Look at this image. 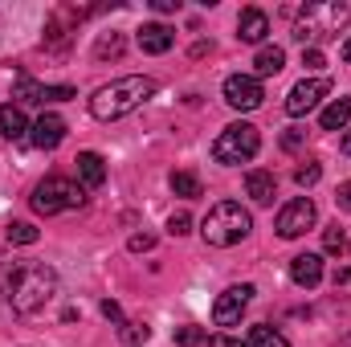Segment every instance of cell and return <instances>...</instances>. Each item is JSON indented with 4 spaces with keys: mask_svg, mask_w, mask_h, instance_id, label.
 I'll return each mask as SVG.
<instances>
[{
    "mask_svg": "<svg viewBox=\"0 0 351 347\" xmlns=\"http://www.w3.org/2000/svg\"><path fill=\"white\" fill-rule=\"evenodd\" d=\"M302 139H306V131H286V135H282V147H286V152H298Z\"/></svg>",
    "mask_w": 351,
    "mask_h": 347,
    "instance_id": "cell-32",
    "label": "cell"
},
{
    "mask_svg": "<svg viewBox=\"0 0 351 347\" xmlns=\"http://www.w3.org/2000/svg\"><path fill=\"white\" fill-rule=\"evenodd\" d=\"M294 180H298V188H315V184L323 180V168H319V164H302V168L294 172Z\"/></svg>",
    "mask_w": 351,
    "mask_h": 347,
    "instance_id": "cell-27",
    "label": "cell"
},
{
    "mask_svg": "<svg viewBox=\"0 0 351 347\" xmlns=\"http://www.w3.org/2000/svg\"><path fill=\"white\" fill-rule=\"evenodd\" d=\"M282 66H286V53H282L278 45H265L262 53L254 58V70H258V78H274V74H282Z\"/></svg>",
    "mask_w": 351,
    "mask_h": 347,
    "instance_id": "cell-20",
    "label": "cell"
},
{
    "mask_svg": "<svg viewBox=\"0 0 351 347\" xmlns=\"http://www.w3.org/2000/svg\"><path fill=\"white\" fill-rule=\"evenodd\" d=\"M250 298H254V286H250V282L229 286V290L213 302V323H217V327H237L241 315H245V307H250Z\"/></svg>",
    "mask_w": 351,
    "mask_h": 347,
    "instance_id": "cell-8",
    "label": "cell"
},
{
    "mask_svg": "<svg viewBox=\"0 0 351 347\" xmlns=\"http://www.w3.org/2000/svg\"><path fill=\"white\" fill-rule=\"evenodd\" d=\"M290 282L302 286V290H315L323 282V258L319 254H298L290 258Z\"/></svg>",
    "mask_w": 351,
    "mask_h": 347,
    "instance_id": "cell-13",
    "label": "cell"
},
{
    "mask_svg": "<svg viewBox=\"0 0 351 347\" xmlns=\"http://www.w3.org/2000/svg\"><path fill=\"white\" fill-rule=\"evenodd\" d=\"M12 98L45 106V102H70V98H78V90H74V86H41L37 78H29V74H16V82H12Z\"/></svg>",
    "mask_w": 351,
    "mask_h": 347,
    "instance_id": "cell-10",
    "label": "cell"
},
{
    "mask_svg": "<svg viewBox=\"0 0 351 347\" xmlns=\"http://www.w3.org/2000/svg\"><path fill=\"white\" fill-rule=\"evenodd\" d=\"M335 204H339L343 213H351V180H348V184H339V192H335Z\"/></svg>",
    "mask_w": 351,
    "mask_h": 347,
    "instance_id": "cell-33",
    "label": "cell"
},
{
    "mask_svg": "<svg viewBox=\"0 0 351 347\" xmlns=\"http://www.w3.org/2000/svg\"><path fill=\"white\" fill-rule=\"evenodd\" d=\"M172 192L184 200H196V196H204V184L196 172H172Z\"/></svg>",
    "mask_w": 351,
    "mask_h": 347,
    "instance_id": "cell-22",
    "label": "cell"
},
{
    "mask_svg": "<svg viewBox=\"0 0 351 347\" xmlns=\"http://www.w3.org/2000/svg\"><path fill=\"white\" fill-rule=\"evenodd\" d=\"M265 33H269V16H265L262 8H241V16H237V37L241 41H250V45H258L265 41Z\"/></svg>",
    "mask_w": 351,
    "mask_h": 347,
    "instance_id": "cell-14",
    "label": "cell"
},
{
    "mask_svg": "<svg viewBox=\"0 0 351 347\" xmlns=\"http://www.w3.org/2000/svg\"><path fill=\"white\" fill-rule=\"evenodd\" d=\"M127 246H131V254H147V250L156 246V233H135Z\"/></svg>",
    "mask_w": 351,
    "mask_h": 347,
    "instance_id": "cell-31",
    "label": "cell"
},
{
    "mask_svg": "<svg viewBox=\"0 0 351 347\" xmlns=\"http://www.w3.org/2000/svg\"><path fill=\"white\" fill-rule=\"evenodd\" d=\"M102 180H106L102 156H98V152H82V156H78V184H82V188H102Z\"/></svg>",
    "mask_w": 351,
    "mask_h": 347,
    "instance_id": "cell-16",
    "label": "cell"
},
{
    "mask_svg": "<svg viewBox=\"0 0 351 347\" xmlns=\"http://www.w3.org/2000/svg\"><path fill=\"white\" fill-rule=\"evenodd\" d=\"M119 339H123L127 347H139V344H147V339H152V327H147V323H123Z\"/></svg>",
    "mask_w": 351,
    "mask_h": 347,
    "instance_id": "cell-26",
    "label": "cell"
},
{
    "mask_svg": "<svg viewBox=\"0 0 351 347\" xmlns=\"http://www.w3.org/2000/svg\"><path fill=\"white\" fill-rule=\"evenodd\" d=\"M315 221H319L315 200H311V196H298V200L282 204V213H278L274 229H278V237H282V241H294V237H302L306 229H315Z\"/></svg>",
    "mask_w": 351,
    "mask_h": 347,
    "instance_id": "cell-7",
    "label": "cell"
},
{
    "mask_svg": "<svg viewBox=\"0 0 351 347\" xmlns=\"http://www.w3.org/2000/svg\"><path fill=\"white\" fill-rule=\"evenodd\" d=\"M33 208L41 217H53V213H70V208H82L86 204V188L66 180V176H45L37 188H33Z\"/></svg>",
    "mask_w": 351,
    "mask_h": 347,
    "instance_id": "cell-5",
    "label": "cell"
},
{
    "mask_svg": "<svg viewBox=\"0 0 351 347\" xmlns=\"http://www.w3.org/2000/svg\"><path fill=\"white\" fill-rule=\"evenodd\" d=\"M343 62H348V66H351V37H348V41H343Z\"/></svg>",
    "mask_w": 351,
    "mask_h": 347,
    "instance_id": "cell-39",
    "label": "cell"
},
{
    "mask_svg": "<svg viewBox=\"0 0 351 347\" xmlns=\"http://www.w3.org/2000/svg\"><path fill=\"white\" fill-rule=\"evenodd\" d=\"M327 94H331V82H327V78H302L298 86L286 94V115H290V119H302V115H311Z\"/></svg>",
    "mask_w": 351,
    "mask_h": 347,
    "instance_id": "cell-9",
    "label": "cell"
},
{
    "mask_svg": "<svg viewBox=\"0 0 351 347\" xmlns=\"http://www.w3.org/2000/svg\"><path fill=\"white\" fill-rule=\"evenodd\" d=\"M94 58L106 62V58H123V33H102L94 41Z\"/></svg>",
    "mask_w": 351,
    "mask_h": 347,
    "instance_id": "cell-24",
    "label": "cell"
},
{
    "mask_svg": "<svg viewBox=\"0 0 351 347\" xmlns=\"http://www.w3.org/2000/svg\"><path fill=\"white\" fill-rule=\"evenodd\" d=\"M208 347H250V344H241V339H233V335H213Z\"/></svg>",
    "mask_w": 351,
    "mask_h": 347,
    "instance_id": "cell-35",
    "label": "cell"
},
{
    "mask_svg": "<svg viewBox=\"0 0 351 347\" xmlns=\"http://www.w3.org/2000/svg\"><path fill=\"white\" fill-rule=\"evenodd\" d=\"M339 147H343V156H351V131L343 135V139H339Z\"/></svg>",
    "mask_w": 351,
    "mask_h": 347,
    "instance_id": "cell-38",
    "label": "cell"
},
{
    "mask_svg": "<svg viewBox=\"0 0 351 347\" xmlns=\"http://www.w3.org/2000/svg\"><path fill=\"white\" fill-rule=\"evenodd\" d=\"M351 21V8L339 0H315L298 12L294 21V37L298 41H327V37H339V29Z\"/></svg>",
    "mask_w": 351,
    "mask_h": 347,
    "instance_id": "cell-4",
    "label": "cell"
},
{
    "mask_svg": "<svg viewBox=\"0 0 351 347\" xmlns=\"http://www.w3.org/2000/svg\"><path fill=\"white\" fill-rule=\"evenodd\" d=\"M188 229H192V217H188V213H172V217H168V233H172V237H184Z\"/></svg>",
    "mask_w": 351,
    "mask_h": 347,
    "instance_id": "cell-29",
    "label": "cell"
},
{
    "mask_svg": "<svg viewBox=\"0 0 351 347\" xmlns=\"http://www.w3.org/2000/svg\"><path fill=\"white\" fill-rule=\"evenodd\" d=\"M245 192H250L258 204H269V200H274V192H278V180H274V172L254 168V172L245 176Z\"/></svg>",
    "mask_w": 351,
    "mask_h": 347,
    "instance_id": "cell-18",
    "label": "cell"
},
{
    "mask_svg": "<svg viewBox=\"0 0 351 347\" xmlns=\"http://www.w3.org/2000/svg\"><path fill=\"white\" fill-rule=\"evenodd\" d=\"M176 344L180 347H200L204 344V331H200V327H176Z\"/></svg>",
    "mask_w": 351,
    "mask_h": 347,
    "instance_id": "cell-28",
    "label": "cell"
},
{
    "mask_svg": "<svg viewBox=\"0 0 351 347\" xmlns=\"http://www.w3.org/2000/svg\"><path fill=\"white\" fill-rule=\"evenodd\" d=\"M135 41H139V49H143V53H168L176 37H172V29H168V25L152 21V25H143V29L135 33Z\"/></svg>",
    "mask_w": 351,
    "mask_h": 347,
    "instance_id": "cell-15",
    "label": "cell"
},
{
    "mask_svg": "<svg viewBox=\"0 0 351 347\" xmlns=\"http://www.w3.org/2000/svg\"><path fill=\"white\" fill-rule=\"evenodd\" d=\"M258 147H262L258 127H250V123H229V127L213 139V160H217V164H250V160L258 156Z\"/></svg>",
    "mask_w": 351,
    "mask_h": 347,
    "instance_id": "cell-6",
    "label": "cell"
},
{
    "mask_svg": "<svg viewBox=\"0 0 351 347\" xmlns=\"http://www.w3.org/2000/svg\"><path fill=\"white\" fill-rule=\"evenodd\" d=\"M254 229V217L237 204V200H221L208 208V217L200 221V237L213 246V250H229L237 241H245Z\"/></svg>",
    "mask_w": 351,
    "mask_h": 347,
    "instance_id": "cell-3",
    "label": "cell"
},
{
    "mask_svg": "<svg viewBox=\"0 0 351 347\" xmlns=\"http://www.w3.org/2000/svg\"><path fill=\"white\" fill-rule=\"evenodd\" d=\"M58 294V274L45 261H12L4 270V298L16 315H37Z\"/></svg>",
    "mask_w": 351,
    "mask_h": 347,
    "instance_id": "cell-1",
    "label": "cell"
},
{
    "mask_svg": "<svg viewBox=\"0 0 351 347\" xmlns=\"http://www.w3.org/2000/svg\"><path fill=\"white\" fill-rule=\"evenodd\" d=\"M302 66H306V70H323V66H327L323 49H315V45H311V49H302Z\"/></svg>",
    "mask_w": 351,
    "mask_h": 347,
    "instance_id": "cell-30",
    "label": "cell"
},
{
    "mask_svg": "<svg viewBox=\"0 0 351 347\" xmlns=\"http://www.w3.org/2000/svg\"><path fill=\"white\" fill-rule=\"evenodd\" d=\"M351 250V237L339 229V225H331V229H323V254H331V258H343Z\"/></svg>",
    "mask_w": 351,
    "mask_h": 347,
    "instance_id": "cell-23",
    "label": "cell"
},
{
    "mask_svg": "<svg viewBox=\"0 0 351 347\" xmlns=\"http://www.w3.org/2000/svg\"><path fill=\"white\" fill-rule=\"evenodd\" d=\"M335 286H351V270H335Z\"/></svg>",
    "mask_w": 351,
    "mask_h": 347,
    "instance_id": "cell-37",
    "label": "cell"
},
{
    "mask_svg": "<svg viewBox=\"0 0 351 347\" xmlns=\"http://www.w3.org/2000/svg\"><path fill=\"white\" fill-rule=\"evenodd\" d=\"M250 347H290V339H286L278 327L258 323V327H250Z\"/></svg>",
    "mask_w": 351,
    "mask_h": 347,
    "instance_id": "cell-21",
    "label": "cell"
},
{
    "mask_svg": "<svg viewBox=\"0 0 351 347\" xmlns=\"http://www.w3.org/2000/svg\"><path fill=\"white\" fill-rule=\"evenodd\" d=\"M156 78H147V74H131V78H119V82H110V86H98L94 90V98H90V115L94 119H102V123H114V119H123V115H131V110H139L147 98H156Z\"/></svg>",
    "mask_w": 351,
    "mask_h": 347,
    "instance_id": "cell-2",
    "label": "cell"
},
{
    "mask_svg": "<svg viewBox=\"0 0 351 347\" xmlns=\"http://www.w3.org/2000/svg\"><path fill=\"white\" fill-rule=\"evenodd\" d=\"M319 123H323V131H343V127L351 123V98H335V102L323 110Z\"/></svg>",
    "mask_w": 351,
    "mask_h": 347,
    "instance_id": "cell-19",
    "label": "cell"
},
{
    "mask_svg": "<svg viewBox=\"0 0 351 347\" xmlns=\"http://www.w3.org/2000/svg\"><path fill=\"white\" fill-rule=\"evenodd\" d=\"M4 237H8V246H33V241H37L41 233H37V229H33L29 221H12V225L4 229Z\"/></svg>",
    "mask_w": 351,
    "mask_h": 347,
    "instance_id": "cell-25",
    "label": "cell"
},
{
    "mask_svg": "<svg viewBox=\"0 0 351 347\" xmlns=\"http://www.w3.org/2000/svg\"><path fill=\"white\" fill-rule=\"evenodd\" d=\"M102 315H106L110 323H123V307H119V302H110V298L102 302Z\"/></svg>",
    "mask_w": 351,
    "mask_h": 347,
    "instance_id": "cell-34",
    "label": "cell"
},
{
    "mask_svg": "<svg viewBox=\"0 0 351 347\" xmlns=\"http://www.w3.org/2000/svg\"><path fill=\"white\" fill-rule=\"evenodd\" d=\"M225 102L233 106V110H258L265 102V90L258 78H250V74H229L225 78Z\"/></svg>",
    "mask_w": 351,
    "mask_h": 347,
    "instance_id": "cell-11",
    "label": "cell"
},
{
    "mask_svg": "<svg viewBox=\"0 0 351 347\" xmlns=\"http://www.w3.org/2000/svg\"><path fill=\"white\" fill-rule=\"evenodd\" d=\"M0 135H4V139H12V143L29 135V119H25V110H21V106H12V102H8V106H0Z\"/></svg>",
    "mask_w": 351,
    "mask_h": 347,
    "instance_id": "cell-17",
    "label": "cell"
},
{
    "mask_svg": "<svg viewBox=\"0 0 351 347\" xmlns=\"http://www.w3.org/2000/svg\"><path fill=\"white\" fill-rule=\"evenodd\" d=\"M156 12H180V0H152Z\"/></svg>",
    "mask_w": 351,
    "mask_h": 347,
    "instance_id": "cell-36",
    "label": "cell"
},
{
    "mask_svg": "<svg viewBox=\"0 0 351 347\" xmlns=\"http://www.w3.org/2000/svg\"><path fill=\"white\" fill-rule=\"evenodd\" d=\"M62 139H66V119L53 115V110H45V115L33 123V143H37L41 152H53V147H62Z\"/></svg>",
    "mask_w": 351,
    "mask_h": 347,
    "instance_id": "cell-12",
    "label": "cell"
}]
</instances>
